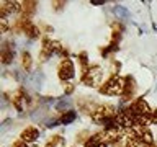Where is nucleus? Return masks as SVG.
Instances as JSON below:
<instances>
[{"label":"nucleus","instance_id":"1","mask_svg":"<svg viewBox=\"0 0 157 147\" xmlns=\"http://www.w3.org/2000/svg\"><path fill=\"white\" fill-rule=\"evenodd\" d=\"M124 92V78H121L120 75H111L108 80L100 87V93L101 95H108V96H116V95H123Z\"/></svg>","mask_w":157,"mask_h":147},{"label":"nucleus","instance_id":"2","mask_svg":"<svg viewBox=\"0 0 157 147\" xmlns=\"http://www.w3.org/2000/svg\"><path fill=\"white\" fill-rule=\"evenodd\" d=\"M103 78V69L100 66H92L82 75V83L87 87H98Z\"/></svg>","mask_w":157,"mask_h":147},{"label":"nucleus","instance_id":"3","mask_svg":"<svg viewBox=\"0 0 157 147\" xmlns=\"http://www.w3.org/2000/svg\"><path fill=\"white\" fill-rule=\"evenodd\" d=\"M75 69H74V62L71 61V59H67V57H64L61 62H59V66H57V75L61 80L64 82H67V80H71V78H74V75H75Z\"/></svg>","mask_w":157,"mask_h":147},{"label":"nucleus","instance_id":"4","mask_svg":"<svg viewBox=\"0 0 157 147\" xmlns=\"http://www.w3.org/2000/svg\"><path fill=\"white\" fill-rule=\"evenodd\" d=\"M38 137H39V131H38V127H34V126H28L21 131V141L28 142V144H33Z\"/></svg>","mask_w":157,"mask_h":147},{"label":"nucleus","instance_id":"5","mask_svg":"<svg viewBox=\"0 0 157 147\" xmlns=\"http://www.w3.org/2000/svg\"><path fill=\"white\" fill-rule=\"evenodd\" d=\"M136 90V83H134V78L132 77H126L124 78V92H123V100H129L132 96V93Z\"/></svg>","mask_w":157,"mask_h":147},{"label":"nucleus","instance_id":"6","mask_svg":"<svg viewBox=\"0 0 157 147\" xmlns=\"http://www.w3.org/2000/svg\"><path fill=\"white\" fill-rule=\"evenodd\" d=\"M23 5V20H29V17H31V15L36 12V2H23L21 3Z\"/></svg>","mask_w":157,"mask_h":147},{"label":"nucleus","instance_id":"7","mask_svg":"<svg viewBox=\"0 0 157 147\" xmlns=\"http://www.w3.org/2000/svg\"><path fill=\"white\" fill-rule=\"evenodd\" d=\"M12 101H13V105H15V108H17L18 111H23V101H25V93H23V90L15 92L13 95H12Z\"/></svg>","mask_w":157,"mask_h":147},{"label":"nucleus","instance_id":"8","mask_svg":"<svg viewBox=\"0 0 157 147\" xmlns=\"http://www.w3.org/2000/svg\"><path fill=\"white\" fill-rule=\"evenodd\" d=\"M13 61V49L8 46V43H5V46L2 47V62L10 64Z\"/></svg>","mask_w":157,"mask_h":147},{"label":"nucleus","instance_id":"9","mask_svg":"<svg viewBox=\"0 0 157 147\" xmlns=\"http://www.w3.org/2000/svg\"><path fill=\"white\" fill-rule=\"evenodd\" d=\"M21 64H23L25 70H29V69H31V56H29V52L21 54Z\"/></svg>","mask_w":157,"mask_h":147},{"label":"nucleus","instance_id":"10","mask_svg":"<svg viewBox=\"0 0 157 147\" xmlns=\"http://www.w3.org/2000/svg\"><path fill=\"white\" fill-rule=\"evenodd\" d=\"M74 119H75V113L74 111H67L61 116V123H64V124H67V123H71Z\"/></svg>","mask_w":157,"mask_h":147},{"label":"nucleus","instance_id":"11","mask_svg":"<svg viewBox=\"0 0 157 147\" xmlns=\"http://www.w3.org/2000/svg\"><path fill=\"white\" fill-rule=\"evenodd\" d=\"M90 139V132L88 131H82L77 134V142H82V144H85V142Z\"/></svg>","mask_w":157,"mask_h":147},{"label":"nucleus","instance_id":"12","mask_svg":"<svg viewBox=\"0 0 157 147\" xmlns=\"http://www.w3.org/2000/svg\"><path fill=\"white\" fill-rule=\"evenodd\" d=\"M25 144H26V142L20 139V141H15L13 144H12V147H25Z\"/></svg>","mask_w":157,"mask_h":147},{"label":"nucleus","instance_id":"13","mask_svg":"<svg viewBox=\"0 0 157 147\" xmlns=\"http://www.w3.org/2000/svg\"><path fill=\"white\" fill-rule=\"evenodd\" d=\"M111 147H126V144H123L121 141H118V142H115V144H111Z\"/></svg>","mask_w":157,"mask_h":147},{"label":"nucleus","instance_id":"14","mask_svg":"<svg viewBox=\"0 0 157 147\" xmlns=\"http://www.w3.org/2000/svg\"><path fill=\"white\" fill-rule=\"evenodd\" d=\"M152 121H154V123H157V108H155L154 111H152Z\"/></svg>","mask_w":157,"mask_h":147},{"label":"nucleus","instance_id":"15","mask_svg":"<svg viewBox=\"0 0 157 147\" xmlns=\"http://www.w3.org/2000/svg\"><path fill=\"white\" fill-rule=\"evenodd\" d=\"M106 145H108V144H106V142H101V144H98L97 147H106Z\"/></svg>","mask_w":157,"mask_h":147},{"label":"nucleus","instance_id":"16","mask_svg":"<svg viewBox=\"0 0 157 147\" xmlns=\"http://www.w3.org/2000/svg\"><path fill=\"white\" fill-rule=\"evenodd\" d=\"M29 147H39V145H34V144H31V145H29Z\"/></svg>","mask_w":157,"mask_h":147},{"label":"nucleus","instance_id":"17","mask_svg":"<svg viewBox=\"0 0 157 147\" xmlns=\"http://www.w3.org/2000/svg\"><path fill=\"white\" fill-rule=\"evenodd\" d=\"M144 147H146V145H144ZM149 147H157V145H149Z\"/></svg>","mask_w":157,"mask_h":147}]
</instances>
